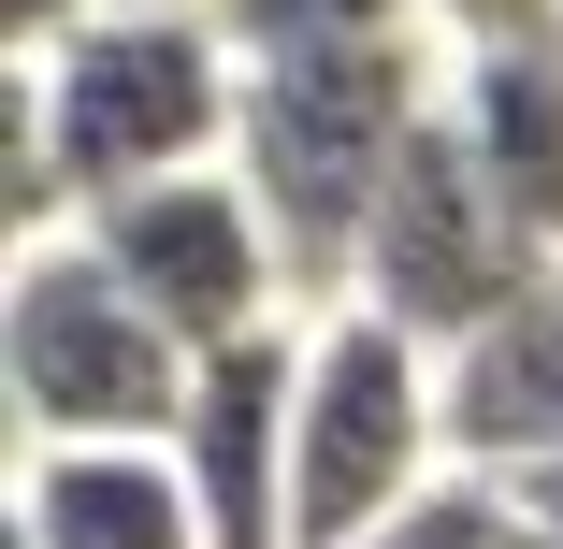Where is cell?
I'll return each mask as SVG.
<instances>
[{"label":"cell","instance_id":"obj_1","mask_svg":"<svg viewBox=\"0 0 563 549\" xmlns=\"http://www.w3.org/2000/svg\"><path fill=\"white\" fill-rule=\"evenodd\" d=\"M0 87L30 101L44 188H58L73 232L131 188L217 174L232 131H246V58H232L217 15H87L58 58H0Z\"/></svg>","mask_w":563,"mask_h":549},{"label":"cell","instance_id":"obj_2","mask_svg":"<svg viewBox=\"0 0 563 549\" xmlns=\"http://www.w3.org/2000/svg\"><path fill=\"white\" fill-rule=\"evenodd\" d=\"M549 275H563V261L520 232V202L492 188V160H477V131H463V101H433L419 145H405L390 188H376V232H362V261H347V304L390 318L405 348L463 362V348L506 333Z\"/></svg>","mask_w":563,"mask_h":549},{"label":"cell","instance_id":"obj_3","mask_svg":"<svg viewBox=\"0 0 563 549\" xmlns=\"http://www.w3.org/2000/svg\"><path fill=\"white\" fill-rule=\"evenodd\" d=\"M0 391H15L30 449H174L202 362L101 275L87 232H58V246H15V275H0Z\"/></svg>","mask_w":563,"mask_h":549},{"label":"cell","instance_id":"obj_4","mask_svg":"<svg viewBox=\"0 0 563 549\" xmlns=\"http://www.w3.org/2000/svg\"><path fill=\"white\" fill-rule=\"evenodd\" d=\"M448 477H463V449H448V362L405 348L362 304L303 318V433H289L303 549H362L405 506H433Z\"/></svg>","mask_w":563,"mask_h":549},{"label":"cell","instance_id":"obj_5","mask_svg":"<svg viewBox=\"0 0 563 549\" xmlns=\"http://www.w3.org/2000/svg\"><path fill=\"white\" fill-rule=\"evenodd\" d=\"M87 246H101V275H117L188 362H232V348H261V333H303L289 246H275V217L246 202L232 160H217V174H174V188H131V202H101Z\"/></svg>","mask_w":563,"mask_h":549},{"label":"cell","instance_id":"obj_6","mask_svg":"<svg viewBox=\"0 0 563 549\" xmlns=\"http://www.w3.org/2000/svg\"><path fill=\"white\" fill-rule=\"evenodd\" d=\"M289 433H303V333H261L232 362H202V391L174 419V477L202 506V549H303Z\"/></svg>","mask_w":563,"mask_h":549},{"label":"cell","instance_id":"obj_7","mask_svg":"<svg viewBox=\"0 0 563 549\" xmlns=\"http://www.w3.org/2000/svg\"><path fill=\"white\" fill-rule=\"evenodd\" d=\"M15 549H202V506H188L174 449H30Z\"/></svg>","mask_w":563,"mask_h":549},{"label":"cell","instance_id":"obj_8","mask_svg":"<svg viewBox=\"0 0 563 549\" xmlns=\"http://www.w3.org/2000/svg\"><path fill=\"white\" fill-rule=\"evenodd\" d=\"M448 449H463V477H534V463H563V275L506 318L492 348H463L448 362Z\"/></svg>","mask_w":563,"mask_h":549},{"label":"cell","instance_id":"obj_9","mask_svg":"<svg viewBox=\"0 0 563 549\" xmlns=\"http://www.w3.org/2000/svg\"><path fill=\"white\" fill-rule=\"evenodd\" d=\"M448 101H463L492 188L520 202V232L563 261V58H477V73H448Z\"/></svg>","mask_w":563,"mask_h":549},{"label":"cell","instance_id":"obj_10","mask_svg":"<svg viewBox=\"0 0 563 549\" xmlns=\"http://www.w3.org/2000/svg\"><path fill=\"white\" fill-rule=\"evenodd\" d=\"M433 44H448V73H477V58H563V0H433Z\"/></svg>","mask_w":563,"mask_h":549},{"label":"cell","instance_id":"obj_11","mask_svg":"<svg viewBox=\"0 0 563 549\" xmlns=\"http://www.w3.org/2000/svg\"><path fill=\"white\" fill-rule=\"evenodd\" d=\"M506 535H520V506H506L492 477H448L433 506H405V520H390V535H362V549H506Z\"/></svg>","mask_w":563,"mask_h":549},{"label":"cell","instance_id":"obj_12","mask_svg":"<svg viewBox=\"0 0 563 549\" xmlns=\"http://www.w3.org/2000/svg\"><path fill=\"white\" fill-rule=\"evenodd\" d=\"M87 15H101V0H0V44H15V58H58Z\"/></svg>","mask_w":563,"mask_h":549},{"label":"cell","instance_id":"obj_13","mask_svg":"<svg viewBox=\"0 0 563 549\" xmlns=\"http://www.w3.org/2000/svg\"><path fill=\"white\" fill-rule=\"evenodd\" d=\"M506 506H520V520H549V535H563V463H534V477H506Z\"/></svg>","mask_w":563,"mask_h":549},{"label":"cell","instance_id":"obj_14","mask_svg":"<svg viewBox=\"0 0 563 549\" xmlns=\"http://www.w3.org/2000/svg\"><path fill=\"white\" fill-rule=\"evenodd\" d=\"M101 15H232V0H101Z\"/></svg>","mask_w":563,"mask_h":549},{"label":"cell","instance_id":"obj_15","mask_svg":"<svg viewBox=\"0 0 563 549\" xmlns=\"http://www.w3.org/2000/svg\"><path fill=\"white\" fill-rule=\"evenodd\" d=\"M506 549H563V535H549V520H520V535H506Z\"/></svg>","mask_w":563,"mask_h":549}]
</instances>
